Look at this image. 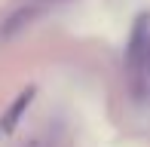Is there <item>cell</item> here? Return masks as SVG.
Returning a JSON list of instances; mask_svg holds the SVG:
<instances>
[{
	"label": "cell",
	"instance_id": "obj_1",
	"mask_svg": "<svg viewBox=\"0 0 150 147\" xmlns=\"http://www.w3.org/2000/svg\"><path fill=\"white\" fill-rule=\"evenodd\" d=\"M150 58V16L141 12L132 25V34H129V43H126V61L132 68L144 64Z\"/></svg>",
	"mask_w": 150,
	"mask_h": 147
},
{
	"label": "cell",
	"instance_id": "obj_2",
	"mask_svg": "<svg viewBox=\"0 0 150 147\" xmlns=\"http://www.w3.org/2000/svg\"><path fill=\"white\" fill-rule=\"evenodd\" d=\"M34 101V89L28 86V89H22V95L16 98V101H12V107L6 110V117H3V132H12L18 126V119H22V113L28 110V104Z\"/></svg>",
	"mask_w": 150,
	"mask_h": 147
}]
</instances>
